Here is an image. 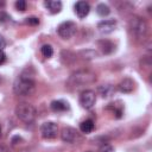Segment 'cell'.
I'll list each match as a JSON object with an SVG mask.
<instances>
[{
	"label": "cell",
	"mask_w": 152,
	"mask_h": 152,
	"mask_svg": "<svg viewBox=\"0 0 152 152\" xmlns=\"http://www.w3.org/2000/svg\"><path fill=\"white\" fill-rule=\"evenodd\" d=\"M118 88H119V90H120L121 93H131V91L134 89V82H133V80L126 77V78H124V80L119 83Z\"/></svg>",
	"instance_id": "cell-12"
},
{
	"label": "cell",
	"mask_w": 152,
	"mask_h": 152,
	"mask_svg": "<svg viewBox=\"0 0 152 152\" xmlns=\"http://www.w3.org/2000/svg\"><path fill=\"white\" fill-rule=\"evenodd\" d=\"M99 152H114V148H113L110 145L104 144V145H102V146L99 148Z\"/></svg>",
	"instance_id": "cell-21"
},
{
	"label": "cell",
	"mask_w": 152,
	"mask_h": 152,
	"mask_svg": "<svg viewBox=\"0 0 152 152\" xmlns=\"http://www.w3.org/2000/svg\"><path fill=\"white\" fill-rule=\"evenodd\" d=\"M95 81H96V75L93 74L91 71H89V70H78V71L71 74L66 84H68V87L80 88V87H83L86 84H91Z\"/></svg>",
	"instance_id": "cell-2"
},
{
	"label": "cell",
	"mask_w": 152,
	"mask_h": 152,
	"mask_svg": "<svg viewBox=\"0 0 152 152\" xmlns=\"http://www.w3.org/2000/svg\"><path fill=\"white\" fill-rule=\"evenodd\" d=\"M94 127H95L94 121L90 120V119H87V120H84L80 124V129H81L82 133H90V132L94 131Z\"/></svg>",
	"instance_id": "cell-14"
},
{
	"label": "cell",
	"mask_w": 152,
	"mask_h": 152,
	"mask_svg": "<svg viewBox=\"0 0 152 152\" xmlns=\"http://www.w3.org/2000/svg\"><path fill=\"white\" fill-rule=\"evenodd\" d=\"M25 23L28 24V25H38L39 24V19L36 18V17H30V18L25 19Z\"/></svg>",
	"instance_id": "cell-20"
},
{
	"label": "cell",
	"mask_w": 152,
	"mask_h": 152,
	"mask_svg": "<svg viewBox=\"0 0 152 152\" xmlns=\"http://www.w3.org/2000/svg\"><path fill=\"white\" fill-rule=\"evenodd\" d=\"M115 27H116V20H114V19L102 20L97 24V28L102 34H108V33L113 32Z\"/></svg>",
	"instance_id": "cell-9"
},
{
	"label": "cell",
	"mask_w": 152,
	"mask_h": 152,
	"mask_svg": "<svg viewBox=\"0 0 152 152\" xmlns=\"http://www.w3.org/2000/svg\"><path fill=\"white\" fill-rule=\"evenodd\" d=\"M99 45H100L101 50L103 51V53H110L114 50V44L109 40H100Z\"/></svg>",
	"instance_id": "cell-16"
},
{
	"label": "cell",
	"mask_w": 152,
	"mask_h": 152,
	"mask_svg": "<svg viewBox=\"0 0 152 152\" xmlns=\"http://www.w3.org/2000/svg\"><path fill=\"white\" fill-rule=\"evenodd\" d=\"M129 28L132 34L137 39H144L148 31V25L146 20L141 17H133L129 21Z\"/></svg>",
	"instance_id": "cell-4"
},
{
	"label": "cell",
	"mask_w": 152,
	"mask_h": 152,
	"mask_svg": "<svg viewBox=\"0 0 152 152\" xmlns=\"http://www.w3.org/2000/svg\"><path fill=\"white\" fill-rule=\"evenodd\" d=\"M15 115L23 122L31 124L36 119L37 110L32 104H30L27 102H20L15 107Z\"/></svg>",
	"instance_id": "cell-3"
},
{
	"label": "cell",
	"mask_w": 152,
	"mask_h": 152,
	"mask_svg": "<svg viewBox=\"0 0 152 152\" xmlns=\"http://www.w3.org/2000/svg\"><path fill=\"white\" fill-rule=\"evenodd\" d=\"M5 46H6V40H5V38L0 34V50H2Z\"/></svg>",
	"instance_id": "cell-24"
},
{
	"label": "cell",
	"mask_w": 152,
	"mask_h": 152,
	"mask_svg": "<svg viewBox=\"0 0 152 152\" xmlns=\"http://www.w3.org/2000/svg\"><path fill=\"white\" fill-rule=\"evenodd\" d=\"M96 12H97L99 15L106 17V15H108V14L110 13V8H109L106 4H99V5L96 6Z\"/></svg>",
	"instance_id": "cell-17"
},
{
	"label": "cell",
	"mask_w": 152,
	"mask_h": 152,
	"mask_svg": "<svg viewBox=\"0 0 152 152\" xmlns=\"http://www.w3.org/2000/svg\"><path fill=\"white\" fill-rule=\"evenodd\" d=\"M99 91H100V94H101L102 97L108 99V97H110L114 94V88L110 84H106V86L99 87Z\"/></svg>",
	"instance_id": "cell-15"
},
{
	"label": "cell",
	"mask_w": 152,
	"mask_h": 152,
	"mask_svg": "<svg viewBox=\"0 0 152 152\" xmlns=\"http://www.w3.org/2000/svg\"><path fill=\"white\" fill-rule=\"evenodd\" d=\"M13 91L19 96H28L34 91V81L30 75H19L13 83Z\"/></svg>",
	"instance_id": "cell-1"
},
{
	"label": "cell",
	"mask_w": 152,
	"mask_h": 152,
	"mask_svg": "<svg viewBox=\"0 0 152 152\" xmlns=\"http://www.w3.org/2000/svg\"><path fill=\"white\" fill-rule=\"evenodd\" d=\"M50 107L53 112H65L69 109V103L63 100H55L51 102Z\"/></svg>",
	"instance_id": "cell-13"
},
{
	"label": "cell",
	"mask_w": 152,
	"mask_h": 152,
	"mask_svg": "<svg viewBox=\"0 0 152 152\" xmlns=\"http://www.w3.org/2000/svg\"><path fill=\"white\" fill-rule=\"evenodd\" d=\"M40 51H42V55H43L44 57H46V58H50V57L53 55V49H52V46L49 45V44H44V45L42 46Z\"/></svg>",
	"instance_id": "cell-18"
},
{
	"label": "cell",
	"mask_w": 152,
	"mask_h": 152,
	"mask_svg": "<svg viewBox=\"0 0 152 152\" xmlns=\"http://www.w3.org/2000/svg\"><path fill=\"white\" fill-rule=\"evenodd\" d=\"M5 61H6V53H5L2 50H0V65L4 64Z\"/></svg>",
	"instance_id": "cell-23"
},
{
	"label": "cell",
	"mask_w": 152,
	"mask_h": 152,
	"mask_svg": "<svg viewBox=\"0 0 152 152\" xmlns=\"http://www.w3.org/2000/svg\"><path fill=\"white\" fill-rule=\"evenodd\" d=\"M96 102V95L93 90H84L80 95V103L83 108L90 109Z\"/></svg>",
	"instance_id": "cell-7"
},
{
	"label": "cell",
	"mask_w": 152,
	"mask_h": 152,
	"mask_svg": "<svg viewBox=\"0 0 152 152\" xmlns=\"http://www.w3.org/2000/svg\"><path fill=\"white\" fill-rule=\"evenodd\" d=\"M76 24L74 21H63L62 24L58 25L57 27V33L59 34V37H62L63 39H69L71 38L75 33H76Z\"/></svg>",
	"instance_id": "cell-5"
},
{
	"label": "cell",
	"mask_w": 152,
	"mask_h": 152,
	"mask_svg": "<svg viewBox=\"0 0 152 152\" xmlns=\"http://www.w3.org/2000/svg\"><path fill=\"white\" fill-rule=\"evenodd\" d=\"M0 135H1V126H0Z\"/></svg>",
	"instance_id": "cell-26"
},
{
	"label": "cell",
	"mask_w": 152,
	"mask_h": 152,
	"mask_svg": "<svg viewBox=\"0 0 152 152\" xmlns=\"http://www.w3.org/2000/svg\"><path fill=\"white\" fill-rule=\"evenodd\" d=\"M8 19H11L10 18V15L6 13V12H0V23H6Z\"/></svg>",
	"instance_id": "cell-22"
},
{
	"label": "cell",
	"mask_w": 152,
	"mask_h": 152,
	"mask_svg": "<svg viewBox=\"0 0 152 152\" xmlns=\"http://www.w3.org/2000/svg\"><path fill=\"white\" fill-rule=\"evenodd\" d=\"M15 8H17L18 11H20V12H24V11L26 10V1H24V0H18V1L15 2Z\"/></svg>",
	"instance_id": "cell-19"
},
{
	"label": "cell",
	"mask_w": 152,
	"mask_h": 152,
	"mask_svg": "<svg viewBox=\"0 0 152 152\" xmlns=\"http://www.w3.org/2000/svg\"><path fill=\"white\" fill-rule=\"evenodd\" d=\"M58 133V126L55 122L48 121L40 126V134L44 139H55Z\"/></svg>",
	"instance_id": "cell-6"
},
{
	"label": "cell",
	"mask_w": 152,
	"mask_h": 152,
	"mask_svg": "<svg viewBox=\"0 0 152 152\" xmlns=\"http://www.w3.org/2000/svg\"><path fill=\"white\" fill-rule=\"evenodd\" d=\"M21 140H23V139H21L20 137L15 135V137H13V138H12V144H13V145H15V144H18L17 141H21Z\"/></svg>",
	"instance_id": "cell-25"
},
{
	"label": "cell",
	"mask_w": 152,
	"mask_h": 152,
	"mask_svg": "<svg viewBox=\"0 0 152 152\" xmlns=\"http://www.w3.org/2000/svg\"><path fill=\"white\" fill-rule=\"evenodd\" d=\"M74 8H75L76 15H77L80 19L86 18V17L88 15L89 11H90V6H89V4H88L87 1H77V2L75 4Z\"/></svg>",
	"instance_id": "cell-10"
},
{
	"label": "cell",
	"mask_w": 152,
	"mask_h": 152,
	"mask_svg": "<svg viewBox=\"0 0 152 152\" xmlns=\"http://www.w3.org/2000/svg\"><path fill=\"white\" fill-rule=\"evenodd\" d=\"M61 138L64 142H68V144H74L76 142V140L78 139V133L75 128L72 127H64L62 129V133H61Z\"/></svg>",
	"instance_id": "cell-8"
},
{
	"label": "cell",
	"mask_w": 152,
	"mask_h": 152,
	"mask_svg": "<svg viewBox=\"0 0 152 152\" xmlns=\"http://www.w3.org/2000/svg\"><path fill=\"white\" fill-rule=\"evenodd\" d=\"M44 6L52 14L59 13L62 10V2L58 0H46V1H44Z\"/></svg>",
	"instance_id": "cell-11"
}]
</instances>
